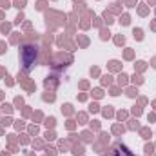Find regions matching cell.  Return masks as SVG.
<instances>
[{"label": "cell", "instance_id": "1", "mask_svg": "<svg viewBox=\"0 0 156 156\" xmlns=\"http://www.w3.org/2000/svg\"><path fill=\"white\" fill-rule=\"evenodd\" d=\"M37 58H38V49L35 45H24L22 51H20V60H22V66L26 71H31L37 64Z\"/></svg>", "mask_w": 156, "mask_h": 156}, {"label": "cell", "instance_id": "2", "mask_svg": "<svg viewBox=\"0 0 156 156\" xmlns=\"http://www.w3.org/2000/svg\"><path fill=\"white\" fill-rule=\"evenodd\" d=\"M115 156H133V153L125 145H116L115 147Z\"/></svg>", "mask_w": 156, "mask_h": 156}]
</instances>
